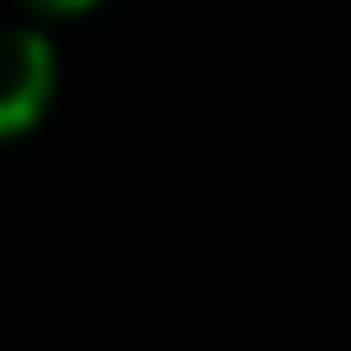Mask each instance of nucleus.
<instances>
[{"instance_id":"obj_2","label":"nucleus","mask_w":351,"mask_h":351,"mask_svg":"<svg viewBox=\"0 0 351 351\" xmlns=\"http://www.w3.org/2000/svg\"><path fill=\"white\" fill-rule=\"evenodd\" d=\"M31 12H43V19H80V12H93L99 0H25Z\"/></svg>"},{"instance_id":"obj_1","label":"nucleus","mask_w":351,"mask_h":351,"mask_svg":"<svg viewBox=\"0 0 351 351\" xmlns=\"http://www.w3.org/2000/svg\"><path fill=\"white\" fill-rule=\"evenodd\" d=\"M56 80H62L56 43L37 25H6L0 31V142H19L49 117Z\"/></svg>"}]
</instances>
